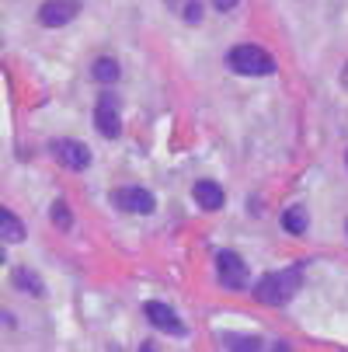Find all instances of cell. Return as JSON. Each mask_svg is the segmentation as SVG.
Returning a JSON list of instances; mask_svg holds the SVG:
<instances>
[{
  "instance_id": "obj_1",
  "label": "cell",
  "mask_w": 348,
  "mask_h": 352,
  "mask_svg": "<svg viewBox=\"0 0 348 352\" xmlns=\"http://www.w3.org/2000/svg\"><path fill=\"white\" fill-rule=\"evenodd\" d=\"M300 286H303V265H289V269L262 276V283L255 286V300H262L268 307H286L300 293Z\"/></svg>"
},
{
  "instance_id": "obj_2",
  "label": "cell",
  "mask_w": 348,
  "mask_h": 352,
  "mask_svg": "<svg viewBox=\"0 0 348 352\" xmlns=\"http://www.w3.org/2000/svg\"><path fill=\"white\" fill-rule=\"evenodd\" d=\"M227 63H230V70H237L244 77H268V74H275V60L265 53L262 45H251V42L233 45Z\"/></svg>"
},
{
  "instance_id": "obj_3",
  "label": "cell",
  "mask_w": 348,
  "mask_h": 352,
  "mask_svg": "<svg viewBox=\"0 0 348 352\" xmlns=\"http://www.w3.org/2000/svg\"><path fill=\"white\" fill-rule=\"evenodd\" d=\"M216 276H220V283H223V289H244L247 286V265H244V258L237 255V251H220L216 255Z\"/></svg>"
},
{
  "instance_id": "obj_4",
  "label": "cell",
  "mask_w": 348,
  "mask_h": 352,
  "mask_svg": "<svg viewBox=\"0 0 348 352\" xmlns=\"http://www.w3.org/2000/svg\"><path fill=\"white\" fill-rule=\"evenodd\" d=\"M112 203H115V210H122V213H154V210H157V199L146 192V188H139V185L119 188V192L112 195Z\"/></svg>"
},
{
  "instance_id": "obj_5",
  "label": "cell",
  "mask_w": 348,
  "mask_h": 352,
  "mask_svg": "<svg viewBox=\"0 0 348 352\" xmlns=\"http://www.w3.org/2000/svg\"><path fill=\"white\" fill-rule=\"evenodd\" d=\"M80 14V0H45L38 8V21L45 28H63Z\"/></svg>"
},
{
  "instance_id": "obj_6",
  "label": "cell",
  "mask_w": 348,
  "mask_h": 352,
  "mask_svg": "<svg viewBox=\"0 0 348 352\" xmlns=\"http://www.w3.org/2000/svg\"><path fill=\"white\" fill-rule=\"evenodd\" d=\"M49 150H53V157L63 168H70V171H84L91 164V150L84 143H77V140H53V143H49Z\"/></svg>"
},
{
  "instance_id": "obj_7",
  "label": "cell",
  "mask_w": 348,
  "mask_h": 352,
  "mask_svg": "<svg viewBox=\"0 0 348 352\" xmlns=\"http://www.w3.org/2000/svg\"><path fill=\"white\" fill-rule=\"evenodd\" d=\"M94 126L102 136L115 140L122 133V116H119V105H115V98H102V102L94 105Z\"/></svg>"
},
{
  "instance_id": "obj_8",
  "label": "cell",
  "mask_w": 348,
  "mask_h": 352,
  "mask_svg": "<svg viewBox=\"0 0 348 352\" xmlns=\"http://www.w3.org/2000/svg\"><path fill=\"white\" fill-rule=\"evenodd\" d=\"M146 318H150L161 331H171V335H185V331H188L185 321H181L167 304H161V300H150V304H146Z\"/></svg>"
},
{
  "instance_id": "obj_9",
  "label": "cell",
  "mask_w": 348,
  "mask_h": 352,
  "mask_svg": "<svg viewBox=\"0 0 348 352\" xmlns=\"http://www.w3.org/2000/svg\"><path fill=\"white\" fill-rule=\"evenodd\" d=\"M192 195H195V203L202 206V210H220V206L227 203V192H223L216 182H209V178L195 182V185H192Z\"/></svg>"
},
{
  "instance_id": "obj_10",
  "label": "cell",
  "mask_w": 348,
  "mask_h": 352,
  "mask_svg": "<svg viewBox=\"0 0 348 352\" xmlns=\"http://www.w3.org/2000/svg\"><path fill=\"white\" fill-rule=\"evenodd\" d=\"M0 241L4 244H21L25 241V227H21V220L11 210L0 213Z\"/></svg>"
},
{
  "instance_id": "obj_11",
  "label": "cell",
  "mask_w": 348,
  "mask_h": 352,
  "mask_svg": "<svg viewBox=\"0 0 348 352\" xmlns=\"http://www.w3.org/2000/svg\"><path fill=\"white\" fill-rule=\"evenodd\" d=\"M282 227H286L289 234H307V227H310V213H307L303 206H289V210L282 213Z\"/></svg>"
},
{
  "instance_id": "obj_12",
  "label": "cell",
  "mask_w": 348,
  "mask_h": 352,
  "mask_svg": "<svg viewBox=\"0 0 348 352\" xmlns=\"http://www.w3.org/2000/svg\"><path fill=\"white\" fill-rule=\"evenodd\" d=\"M91 77H94L97 84H112V80H119V63H115L112 56L94 60V67H91Z\"/></svg>"
},
{
  "instance_id": "obj_13",
  "label": "cell",
  "mask_w": 348,
  "mask_h": 352,
  "mask_svg": "<svg viewBox=\"0 0 348 352\" xmlns=\"http://www.w3.org/2000/svg\"><path fill=\"white\" fill-rule=\"evenodd\" d=\"M14 286H18V289H28V293H35V296H42V283H38V276H35L32 269H14Z\"/></svg>"
},
{
  "instance_id": "obj_14",
  "label": "cell",
  "mask_w": 348,
  "mask_h": 352,
  "mask_svg": "<svg viewBox=\"0 0 348 352\" xmlns=\"http://www.w3.org/2000/svg\"><path fill=\"white\" fill-rule=\"evenodd\" d=\"M49 213H53V223H60L63 230H67V227L73 223V220H70V210H67L63 203H53V210H49Z\"/></svg>"
},
{
  "instance_id": "obj_15",
  "label": "cell",
  "mask_w": 348,
  "mask_h": 352,
  "mask_svg": "<svg viewBox=\"0 0 348 352\" xmlns=\"http://www.w3.org/2000/svg\"><path fill=\"white\" fill-rule=\"evenodd\" d=\"M185 21H188V25L202 21V4H198V0H188V4H185Z\"/></svg>"
},
{
  "instance_id": "obj_16",
  "label": "cell",
  "mask_w": 348,
  "mask_h": 352,
  "mask_svg": "<svg viewBox=\"0 0 348 352\" xmlns=\"http://www.w3.org/2000/svg\"><path fill=\"white\" fill-rule=\"evenodd\" d=\"M223 345H233V349H258L262 342H258V338H223Z\"/></svg>"
},
{
  "instance_id": "obj_17",
  "label": "cell",
  "mask_w": 348,
  "mask_h": 352,
  "mask_svg": "<svg viewBox=\"0 0 348 352\" xmlns=\"http://www.w3.org/2000/svg\"><path fill=\"white\" fill-rule=\"evenodd\" d=\"M213 8L216 11H230V8H237V0H213Z\"/></svg>"
},
{
  "instance_id": "obj_18",
  "label": "cell",
  "mask_w": 348,
  "mask_h": 352,
  "mask_svg": "<svg viewBox=\"0 0 348 352\" xmlns=\"http://www.w3.org/2000/svg\"><path fill=\"white\" fill-rule=\"evenodd\" d=\"M341 84L348 87V63H345V70H341Z\"/></svg>"
},
{
  "instance_id": "obj_19",
  "label": "cell",
  "mask_w": 348,
  "mask_h": 352,
  "mask_svg": "<svg viewBox=\"0 0 348 352\" xmlns=\"http://www.w3.org/2000/svg\"><path fill=\"white\" fill-rule=\"evenodd\" d=\"M345 161H348V154H345Z\"/></svg>"
}]
</instances>
